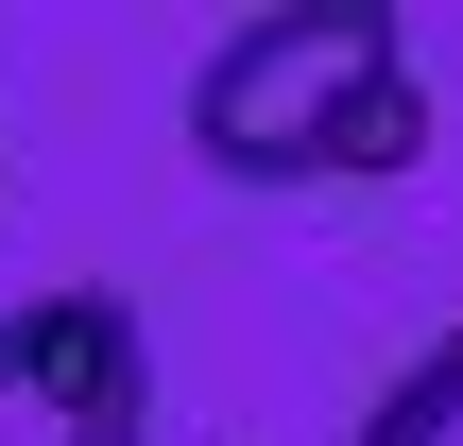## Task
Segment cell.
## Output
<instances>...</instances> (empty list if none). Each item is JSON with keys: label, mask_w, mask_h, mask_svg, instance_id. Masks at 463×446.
Returning a JSON list of instances; mask_svg holds the SVG:
<instances>
[{"label": "cell", "mask_w": 463, "mask_h": 446, "mask_svg": "<svg viewBox=\"0 0 463 446\" xmlns=\"http://www.w3.org/2000/svg\"><path fill=\"white\" fill-rule=\"evenodd\" d=\"M189 155L223 189H378L430 155V69L378 0H275L223 17L189 69Z\"/></svg>", "instance_id": "cell-1"}, {"label": "cell", "mask_w": 463, "mask_h": 446, "mask_svg": "<svg viewBox=\"0 0 463 446\" xmlns=\"http://www.w3.org/2000/svg\"><path fill=\"white\" fill-rule=\"evenodd\" d=\"M0 446H155V344L120 292L0 309Z\"/></svg>", "instance_id": "cell-2"}, {"label": "cell", "mask_w": 463, "mask_h": 446, "mask_svg": "<svg viewBox=\"0 0 463 446\" xmlns=\"http://www.w3.org/2000/svg\"><path fill=\"white\" fill-rule=\"evenodd\" d=\"M361 446H463V327L395 378V395H378V413H361Z\"/></svg>", "instance_id": "cell-3"}]
</instances>
